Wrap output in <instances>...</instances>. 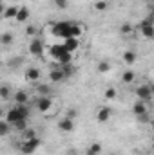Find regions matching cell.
I'll return each mask as SVG.
<instances>
[{
  "mask_svg": "<svg viewBox=\"0 0 154 155\" xmlns=\"http://www.w3.org/2000/svg\"><path fill=\"white\" fill-rule=\"evenodd\" d=\"M27 117H29V108H27V105H16V107L9 108V112L5 114V121H7L9 124H13V123H16V121H20V119H27Z\"/></svg>",
  "mask_w": 154,
  "mask_h": 155,
  "instance_id": "6da1fadb",
  "label": "cell"
},
{
  "mask_svg": "<svg viewBox=\"0 0 154 155\" xmlns=\"http://www.w3.org/2000/svg\"><path fill=\"white\" fill-rule=\"evenodd\" d=\"M71 24L73 22H69V20H62V22H56V24H53L51 25V33H53V36H56V38H71Z\"/></svg>",
  "mask_w": 154,
  "mask_h": 155,
  "instance_id": "7a4b0ae2",
  "label": "cell"
},
{
  "mask_svg": "<svg viewBox=\"0 0 154 155\" xmlns=\"http://www.w3.org/2000/svg\"><path fill=\"white\" fill-rule=\"evenodd\" d=\"M40 146V139L38 137H31V139H24L20 144V152L26 155H31L37 148Z\"/></svg>",
  "mask_w": 154,
  "mask_h": 155,
  "instance_id": "3957f363",
  "label": "cell"
},
{
  "mask_svg": "<svg viewBox=\"0 0 154 155\" xmlns=\"http://www.w3.org/2000/svg\"><path fill=\"white\" fill-rule=\"evenodd\" d=\"M134 92H136V96H138V99H140V101L149 103V101H151V97H152L154 88H152V85L149 83V85H140Z\"/></svg>",
  "mask_w": 154,
  "mask_h": 155,
  "instance_id": "277c9868",
  "label": "cell"
},
{
  "mask_svg": "<svg viewBox=\"0 0 154 155\" xmlns=\"http://www.w3.org/2000/svg\"><path fill=\"white\" fill-rule=\"evenodd\" d=\"M51 107H53V99H51V96H38V97H37V108H38V112L45 114Z\"/></svg>",
  "mask_w": 154,
  "mask_h": 155,
  "instance_id": "5b68a950",
  "label": "cell"
},
{
  "mask_svg": "<svg viewBox=\"0 0 154 155\" xmlns=\"http://www.w3.org/2000/svg\"><path fill=\"white\" fill-rule=\"evenodd\" d=\"M44 43H42V40L38 38H33L31 40V43H29V52L33 54V56H37V58H40L42 54H44Z\"/></svg>",
  "mask_w": 154,
  "mask_h": 155,
  "instance_id": "8992f818",
  "label": "cell"
},
{
  "mask_svg": "<svg viewBox=\"0 0 154 155\" xmlns=\"http://www.w3.org/2000/svg\"><path fill=\"white\" fill-rule=\"evenodd\" d=\"M62 47L67 51V52H76L78 49H80V40L78 38H65L64 40V43H62Z\"/></svg>",
  "mask_w": 154,
  "mask_h": 155,
  "instance_id": "52a82bcc",
  "label": "cell"
},
{
  "mask_svg": "<svg viewBox=\"0 0 154 155\" xmlns=\"http://www.w3.org/2000/svg\"><path fill=\"white\" fill-rule=\"evenodd\" d=\"M111 116H113V110H111L109 107H102V108L96 112V121L103 124V123H107V121L111 119Z\"/></svg>",
  "mask_w": 154,
  "mask_h": 155,
  "instance_id": "ba28073f",
  "label": "cell"
},
{
  "mask_svg": "<svg viewBox=\"0 0 154 155\" xmlns=\"http://www.w3.org/2000/svg\"><path fill=\"white\" fill-rule=\"evenodd\" d=\"M29 7L27 5H22V7H18V11H16V16H15V22H26L27 18H29Z\"/></svg>",
  "mask_w": 154,
  "mask_h": 155,
  "instance_id": "9c48e42d",
  "label": "cell"
},
{
  "mask_svg": "<svg viewBox=\"0 0 154 155\" xmlns=\"http://www.w3.org/2000/svg\"><path fill=\"white\" fill-rule=\"evenodd\" d=\"M140 33L143 38L151 40L154 36V25L152 24H140Z\"/></svg>",
  "mask_w": 154,
  "mask_h": 155,
  "instance_id": "30bf717a",
  "label": "cell"
},
{
  "mask_svg": "<svg viewBox=\"0 0 154 155\" xmlns=\"http://www.w3.org/2000/svg\"><path fill=\"white\" fill-rule=\"evenodd\" d=\"M13 99H15V103H16V105H27L29 96H27V92H26V90H16V92H15V96H13Z\"/></svg>",
  "mask_w": 154,
  "mask_h": 155,
  "instance_id": "8fae6325",
  "label": "cell"
},
{
  "mask_svg": "<svg viewBox=\"0 0 154 155\" xmlns=\"http://www.w3.org/2000/svg\"><path fill=\"white\" fill-rule=\"evenodd\" d=\"M58 128H60L62 132H73V130H75V121L64 117L62 121H58Z\"/></svg>",
  "mask_w": 154,
  "mask_h": 155,
  "instance_id": "7c38bea8",
  "label": "cell"
},
{
  "mask_svg": "<svg viewBox=\"0 0 154 155\" xmlns=\"http://www.w3.org/2000/svg\"><path fill=\"white\" fill-rule=\"evenodd\" d=\"M49 79L53 81V83H62L65 76H64V72H62V69L60 67H56V69H53L51 72H49Z\"/></svg>",
  "mask_w": 154,
  "mask_h": 155,
  "instance_id": "4fadbf2b",
  "label": "cell"
},
{
  "mask_svg": "<svg viewBox=\"0 0 154 155\" xmlns=\"http://www.w3.org/2000/svg\"><path fill=\"white\" fill-rule=\"evenodd\" d=\"M40 78V71L37 67H29L27 71H26V79L29 81V83H37Z\"/></svg>",
  "mask_w": 154,
  "mask_h": 155,
  "instance_id": "5bb4252c",
  "label": "cell"
},
{
  "mask_svg": "<svg viewBox=\"0 0 154 155\" xmlns=\"http://www.w3.org/2000/svg\"><path fill=\"white\" fill-rule=\"evenodd\" d=\"M64 52H65V49L62 47V43H54V45L49 47V54H51V58H54V60H58Z\"/></svg>",
  "mask_w": 154,
  "mask_h": 155,
  "instance_id": "9a60e30c",
  "label": "cell"
},
{
  "mask_svg": "<svg viewBox=\"0 0 154 155\" xmlns=\"http://www.w3.org/2000/svg\"><path fill=\"white\" fill-rule=\"evenodd\" d=\"M132 112L136 114V116H142V114H145V112H149V108H147V103L145 101H136L134 105H132Z\"/></svg>",
  "mask_w": 154,
  "mask_h": 155,
  "instance_id": "2e32d148",
  "label": "cell"
},
{
  "mask_svg": "<svg viewBox=\"0 0 154 155\" xmlns=\"http://www.w3.org/2000/svg\"><path fill=\"white\" fill-rule=\"evenodd\" d=\"M16 11H18V7L16 5H5V11H4V18H7V20H15V16H16Z\"/></svg>",
  "mask_w": 154,
  "mask_h": 155,
  "instance_id": "e0dca14e",
  "label": "cell"
},
{
  "mask_svg": "<svg viewBox=\"0 0 154 155\" xmlns=\"http://www.w3.org/2000/svg\"><path fill=\"white\" fill-rule=\"evenodd\" d=\"M136 52L134 51H125L123 52V61L127 63V65H132V63H136Z\"/></svg>",
  "mask_w": 154,
  "mask_h": 155,
  "instance_id": "ac0fdd59",
  "label": "cell"
},
{
  "mask_svg": "<svg viewBox=\"0 0 154 155\" xmlns=\"http://www.w3.org/2000/svg\"><path fill=\"white\" fill-rule=\"evenodd\" d=\"M102 153V144L100 143H93L87 150H85V155H100Z\"/></svg>",
  "mask_w": 154,
  "mask_h": 155,
  "instance_id": "d6986e66",
  "label": "cell"
},
{
  "mask_svg": "<svg viewBox=\"0 0 154 155\" xmlns=\"http://www.w3.org/2000/svg\"><path fill=\"white\" fill-rule=\"evenodd\" d=\"M56 61H58L60 65H69V63H73V54L65 51V52H64V54H62V56H60Z\"/></svg>",
  "mask_w": 154,
  "mask_h": 155,
  "instance_id": "ffe728a7",
  "label": "cell"
},
{
  "mask_svg": "<svg viewBox=\"0 0 154 155\" xmlns=\"http://www.w3.org/2000/svg\"><path fill=\"white\" fill-rule=\"evenodd\" d=\"M11 97V87L9 85H0V99L7 101Z\"/></svg>",
  "mask_w": 154,
  "mask_h": 155,
  "instance_id": "44dd1931",
  "label": "cell"
},
{
  "mask_svg": "<svg viewBox=\"0 0 154 155\" xmlns=\"http://www.w3.org/2000/svg\"><path fill=\"white\" fill-rule=\"evenodd\" d=\"M11 128H15L16 132H24V130L27 128V119H20V121L13 123V124H11Z\"/></svg>",
  "mask_w": 154,
  "mask_h": 155,
  "instance_id": "7402d4cb",
  "label": "cell"
},
{
  "mask_svg": "<svg viewBox=\"0 0 154 155\" xmlns=\"http://www.w3.org/2000/svg\"><path fill=\"white\" fill-rule=\"evenodd\" d=\"M96 69H98L100 74H107V72H111V63L109 61H100Z\"/></svg>",
  "mask_w": 154,
  "mask_h": 155,
  "instance_id": "603a6c76",
  "label": "cell"
},
{
  "mask_svg": "<svg viewBox=\"0 0 154 155\" xmlns=\"http://www.w3.org/2000/svg\"><path fill=\"white\" fill-rule=\"evenodd\" d=\"M37 94H38V96H49V94H51V87L40 83V85H37Z\"/></svg>",
  "mask_w": 154,
  "mask_h": 155,
  "instance_id": "cb8c5ba5",
  "label": "cell"
},
{
  "mask_svg": "<svg viewBox=\"0 0 154 155\" xmlns=\"http://www.w3.org/2000/svg\"><path fill=\"white\" fill-rule=\"evenodd\" d=\"M11 132V124L7 121H0V137H5Z\"/></svg>",
  "mask_w": 154,
  "mask_h": 155,
  "instance_id": "d4e9b609",
  "label": "cell"
},
{
  "mask_svg": "<svg viewBox=\"0 0 154 155\" xmlns=\"http://www.w3.org/2000/svg\"><path fill=\"white\" fill-rule=\"evenodd\" d=\"M13 35H11V33H2V35H0V43H2V45H11V43H13Z\"/></svg>",
  "mask_w": 154,
  "mask_h": 155,
  "instance_id": "484cf974",
  "label": "cell"
},
{
  "mask_svg": "<svg viewBox=\"0 0 154 155\" xmlns=\"http://www.w3.org/2000/svg\"><path fill=\"white\" fill-rule=\"evenodd\" d=\"M60 69H62V72H64V76H65V79H67V78H71L73 74H75L73 63H69V65H60Z\"/></svg>",
  "mask_w": 154,
  "mask_h": 155,
  "instance_id": "4316f807",
  "label": "cell"
},
{
  "mask_svg": "<svg viewBox=\"0 0 154 155\" xmlns=\"http://www.w3.org/2000/svg\"><path fill=\"white\" fill-rule=\"evenodd\" d=\"M132 31H134V27H132L131 24H121V27H120V33H121L123 36H129V35H132Z\"/></svg>",
  "mask_w": 154,
  "mask_h": 155,
  "instance_id": "83f0119b",
  "label": "cell"
},
{
  "mask_svg": "<svg viewBox=\"0 0 154 155\" xmlns=\"http://www.w3.org/2000/svg\"><path fill=\"white\" fill-rule=\"evenodd\" d=\"M134 78H136V74H134L132 71H127V72H123V74H121V81H123V83H132V81H134Z\"/></svg>",
  "mask_w": 154,
  "mask_h": 155,
  "instance_id": "f1b7e54d",
  "label": "cell"
},
{
  "mask_svg": "<svg viewBox=\"0 0 154 155\" xmlns=\"http://www.w3.org/2000/svg\"><path fill=\"white\" fill-rule=\"evenodd\" d=\"M20 63H24V58H11L9 61H7V67H11V69H16V67H20Z\"/></svg>",
  "mask_w": 154,
  "mask_h": 155,
  "instance_id": "f546056e",
  "label": "cell"
},
{
  "mask_svg": "<svg viewBox=\"0 0 154 155\" xmlns=\"http://www.w3.org/2000/svg\"><path fill=\"white\" fill-rule=\"evenodd\" d=\"M20 134H22V139H31V137H37L35 130H33V128H29V126H27L24 132H20Z\"/></svg>",
  "mask_w": 154,
  "mask_h": 155,
  "instance_id": "4dcf8cb0",
  "label": "cell"
},
{
  "mask_svg": "<svg viewBox=\"0 0 154 155\" xmlns=\"http://www.w3.org/2000/svg\"><path fill=\"white\" fill-rule=\"evenodd\" d=\"M53 5H54L56 9H67L69 0H53Z\"/></svg>",
  "mask_w": 154,
  "mask_h": 155,
  "instance_id": "1f68e13d",
  "label": "cell"
},
{
  "mask_svg": "<svg viewBox=\"0 0 154 155\" xmlns=\"http://www.w3.org/2000/svg\"><path fill=\"white\" fill-rule=\"evenodd\" d=\"M94 9L96 11H105L107 9V2L105 0H96L94 2Z\"/></svg>",
  "mask_w": 154,
  "mask_h": 155,
  "instance_id": "d6a6232c",
  "label": "cell"
},
{
  "mask_svg": "<svg viewBox=\"0 0 154 155\" xmlns=\"http://www.w3.org/2000/svg\"><path fill=\"white\" fill-rule=\"evenodd\" d=\"M76 116H78L76 108H73V107H71V108H67V114H65V117H67V119H73V121H75V119H76Z\"/></svg>",
  "mask_w": 154,
  "mask_h": 155,
  "instance_id": "836d02e7",
  "label": "cell"
},
{
  "mask_svg": "<svg viewBox=\"0 0 154 155\" xmlns=\"http://www.w3.org/2000/svg\"><path fill=\"white\" fill-rule=\"evenodd\" d=\"M26 35L31 36V38H35V35H37V27H35V25H27V27H26Z\"/></svg>",
  "mask_w": 154,
  "mask_h": 155,
  "instance_id": "e575fe53",
  "label": "cell"
},
{
  "mask_svg": "<svg viewBox=\"0 0 154 155\" xmlns=\"http://www.w3.org/2000/svg\"><path fill=\"white\" fill-rule=\"evenodd\" d=\"M136 117H138V121H140L142 124H147L149 119H151V117H149V112H145V114H142V116H136Z\"/></svg>",
  "mask_w": 154,
  "mask_h": 155,
  "instance_id": "d590c367",
  "label": "cell"
},
{
  "mask_svg": "<svg viewBox=\"0 0 154 155\" xmlns=\"http://www.w3.org/2000/svg\"><path fill=\"white\" fill-rule=\"evenodd\" d=\"M105 97H107V99H114L116 97V88H107V90H105Z\"/></svg>",
  "mask_w": 154,
  "mask_h": 155,
  "instance_id": "8d00e7d4",
  "label": "cell"
},
{
  "mask_svg": "<svg viewBox=\"0 0 154 155\" xmlns=\"http://www.w3.org/2000/svg\"><path fill=\"white\" fill-rule=\"evenodd\" d=\"M67 155H78L76 148H69V150H67Z\"/></svg>",
  "mask_w": 154,
  "mask_h": 155,
  "instance_id": "74e56055",
  "label": "cell"
},
{
  "mask_svg": "<svg viewBox=\"0 0 154 155\" xmlns=\"http://www.w3.org/2000/svg\"><path fill=\"white\" fill-rule=\"evenodd\" d=\"M4 11H5V5H4V4H2V2H0V16H2V15H4Z\"/></svg>",
  "mask_w": 154,
  "mask_h": 155,
  "instance_id": "f35d334b",
  "label": "cell"
},
{
  "mask_svg": "<svg viewBox=\"0 0 154 155\" xmlns=\"http://www.w3.org/2000/svg\"><path fill=\"white\" fill-rule=\"evenodd\" d=\"M109 155H116V153H109Z\"/></svg>",
  "mask_w": 154,
  "mask_h": 155,
  "instance_id": "ab89813d",
  "label": "cell"
},
{
  "mask_svg": "<svg viewBox=\"0 0 154 155\" xmlns=\"http://www.w3.org/2000/svg\"><path fill=\"white\" fill-rule=\"evenodd\" d=\"M0 114H2V108H0Z\"/></svg>",
  "mask_w": 154,
  "mask_h": 155,
  "instance_id": "60d3db41",
  "label": "cell"
},
{
  "mask_svg": "<svg viewBox=\"0 0 154 155\" xmlns=\"http://www.w3.org/2000/svg\"><path fill=\"white\" fill-rule=\"evenodd\" d=\"M0 2H2V0H0Z\"/></svg>",
  "mask_w": 154,
  "mask_h": 155,
  "instance_id": "b9f144b4",
  "label": "cell"
}]
</instances>
